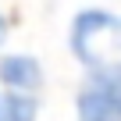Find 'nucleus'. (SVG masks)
<instances>
[{
	"label": "nucleus",
	"instance_id": "2",
	"mask_svg": "<svg viewBox=\"0 0 121 121\" xmlns=\"http://www.w3.org/2000/svg\"><path fill=\"white\" fill-rule=\"evenodd\" d=\"M75 121H121V60L86 71L75 93Z\"/></svg>",
	"mask_w": 121,
	"mask_h": 121
},
{
	"label": "nucleus",
	"instance_id": "3",
	"mask_svg": "<svg viewBox=\"0 0 121 121\" xmlns=\"http://www.w3.org/2000/svg\"><path fill=\"white\" fill-rule=\"evenodd\" d=\"M0 86H4V93L39 96V89H43V64L32 53H7V57H0Z\"/></svg>",
	"mask_w": 121,
	"mask_h": 121
},
{
	"label": "nucleus",
	"instance_id": "5",
	"mask_svg": "<svg viewBox=\"0 0 121 121\" xmlns=\"http://www.w3.org/2000/svg\"><path fill=\"white\" fill-rule=\"evenodd\" d=\"M4 36H7V22H4V14H0V43H4Z\"/></svg>",
	"mask_w": 121,
	"mask_h": 121
},
{
	"label": "nucleus",
	"instance_id": "1",
	"mask_svg": "<svg viewBox=\"0 0 121 121\" xmlns=\"http://www.w3.org/2000/svg\"><path fill=\"white\" fill-rule=\"evenodd\" d=\"M68 46L78 64H86V71L121 60V14L103 7L78 11L68 32Z\"/></svg>",
	"mask_w": 121,
	"mask_h": 121
},
{
	"label": "nucleus",
	"instance_id": "4",
	"mask_svg": "<svg viewBox=\"0 0 121 121\" xmlns=\"http://www.w3.org/2000/svg\"><path fill=\"white\" fill-rule=\"evenodd\" d=\"M0 121H39V96L0 93Z\"/></svg>",
	"mask_w": 121,
	"mask_h": 121
}]
</instances>
